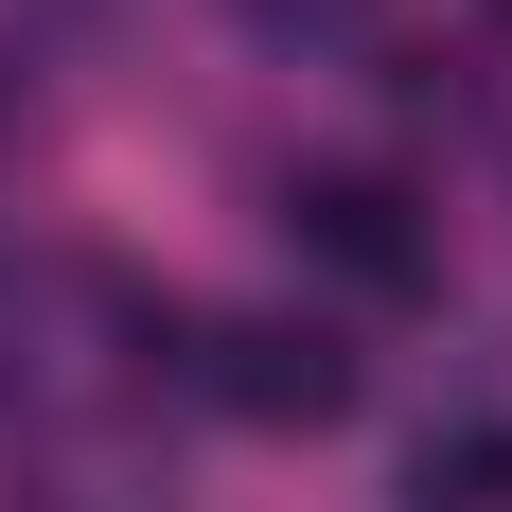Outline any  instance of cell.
Masks as SVG:
<instances>
[{
	"instance_id": "1",
	"label": "cell",
	"mask_w": 512,
	"mask_h": 512,
	"mask_svg": "<svg viewBox=\"0 0 512 512\" xmlns=\"http://www.w3.org/2000/svg\"><path fill=\"white\" fill-rule=\"evenodd\" d=\"M301 248L354 283V301H424V212H407V177H371V159H336V177H301Z\"/></svg>"
},
{
	"instance_id": "3",
	"label": "cell",
	"mask_w": 512,
	"mask_h": 512,
	"mask_svg": "<svg viewBox=\"0 0 512 512\" xmlns=\"http://www.w3.org/2000/svg\"><path fill=\"white\" fill-rule=\"evenodd\" d=\"M265 18H301V0H265ZM318 18H336V0H318Z\"/></svg>"
},
{
	"instance_id": "2",
	"label": "cell",
	"mask_w": 512,
	"mask_h": 512,
	"mask_svg": "<svg viewBox=\"0 0 512 512\" xmlns=\"http://www.w3.org/2000/svg\"><path fill=\"white\" fill-rule=\"evenodd\" d=\"M212 354H230L212 389H230L248 424H336V407H354V354H336V318H230Z\"/></svg>"
}]
</instances>
